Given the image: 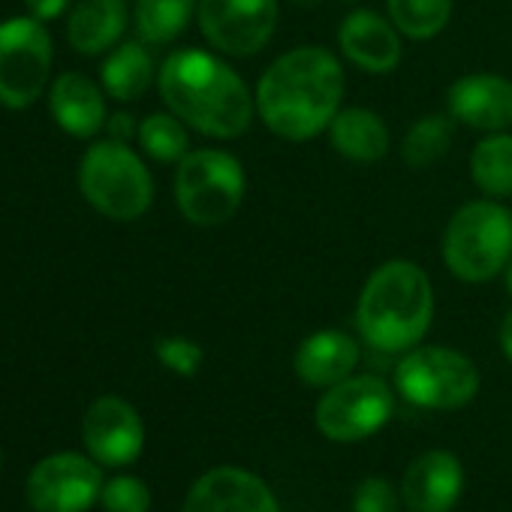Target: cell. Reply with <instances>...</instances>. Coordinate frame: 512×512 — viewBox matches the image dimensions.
I'll return each instance as SVG.
<instances>
[{
  "instance_id": "obj_31",
  "label": "cell",
  "mask_w": 512,
  "mask_h": 512,
  "mask_svg": "<svg viewBox=\"0 0 512 512\" xmlns=\"http://www.w3.org/2000/svg\"><path fill=\"white\" fill-rule=\"evenodd\" d=\"M106 127H109V136H112L115 142H127V139L136 133V127H133V118H130V115H124V112L112 115Z\"/></svg>"
},
{
  "instance_id": "obj_1",
  "label": "cell",
  "mask_w": 512,
  "mask_h": 512,
  "mask_svg": "<svg viewBox=\"0 0 512 512\" xmlns=\"http://www.w3.org/2000/svg\"><path fill=\"white\" fill-rule=\"evenodd\" d=\"M347 82L341 61L323 46H299L269 64L256 85V115L287 139L308 142L329 130L341 112Z\"/></svg>"
},
{
  "instance_id": "obj_22",
  "label": "cell",
  "mask_w": 512,
  "mask_h": 512,
  "mask_svg": "<svg viewBox=\"0 0 512 512\" xmlns=\"http://www.w3.org/2000/svg\"><path fill=\"white\" fill-rule=\"evenodd\" d=\"M470 175L488 199L512 196V133H488L470 154Z\"/></svg>"
},
{
  "instance_id": "obj_14",
  "label": "cell",
  "mask_w": 512,
  "mask_h": 512,
  "mask_svg": "<svg viewBox=\"0 0 512 512\" xmlns=\"http://www.w3.org/2000/svg\"><path fill=\"white\" fill-rule=\"evenodd\" d=\"M446 103L455 124L482 133L512 130V82L497 73H470L455 79Z\"/></svg>"
},
{
  "instance_id": "obj_18",
  "label": "cell",
  "mask_w": 512,
  "mask_h": 512,
  "mask_svg": "<svg viewBox=\"0 0 512 512\" xmlns=\"http://www.w3.org/2000/svg\"><path fill=\"white\" fill-rule=\"evenodd\" d=\"M52 115L61 130L88 139L106 127V100L85 73H64L52 85Z\"/></svg>"
},
{
  "instance_id": "obj_5",
  "label": "cell",
  "mask_w": 512,
  "mask_h": 512,
  "mask_svg": "<svg viewBox=\"0 0 512 512\" xmlns=\"http://www.w3.org/2000/svg\"><path fill=\"white\" fill-rule=\"evenodd\" d=\"M247 178L238 157L220 148L190 151L175 172V202L193 226H223L244 202Z\"/></svg>"
},
{
  "instance_id": "obj_34",
  "label": "cell",
  "mask_w": 512,
  "mask_h": 512,
  "mask_svg": "<svg viewBox=\"0 0 512 512\" xmlns=\"http://www.w3.org/2000/svg\"><path fill=\"white\" fill-rule=\"evenodd\" d=\"M302 7H314V4H320V0H299Z\"/></svg>"
},
{
  "instance_id": "obj_20",
  "label": "cell",
  "mask_w": 512,
  "mask_h": 512,
  "mask_svg": "<svg viewBox=\"0 0 512 512\" xmlns=\"http://www.w3.org/2000/svg\"><path fill=\"white\" fill-rule=\"evenodd\" d=\"M127 28V0H82L67 22L70 46L79 55L112 49Z\"/></svg>"
},
{
  "instance_id": "obj_25",
  "label": "cell",
  "mask_w": 512,
  "mask_h": 512,
  "mask_svg": "<svg viewBox=\"0 0 512 512\" xmlns=\"http://www.w3.org/2000/svg\"><path fill=\"white\" fill-rule=\"evenodd\" d=\"M392 25L410 40L437 37L452 19V0H386Z\"/></svg>"
},
{
  "instance_id": "obj_33",
  "label": "cell",
  "mask_w": 512,
  "mask_h": 512,
  "mask_svg": "<svg viewBox=\"0 0 512 512\" xmlns=\"http://www.w3.org/2000/svg\"><path fill=\"white\" fill-rule=\"evenodd\" d=\"M503 281H506V293L512 296V260H509V266L503 269Z\"/></svg>"
},
{
  "instance_id": "obj_28",
  "label": "cell",
  "mask_w": 512,
  "mask_h": 512,
  "mask_svg": "<svg viewBox=\"0 0 512 512\" xmlns=\"http://www.w3.org/2000/svg\"><path fill=\"white\" fill-rule=\"evenodd\" d=\"M154 353L169 371H175L181 377H193L202 368V347L190 338H178V335L160 338L154 344Z\"/></svg>"
},
{
  "instance_id": "obj_35",
  "label": "cell",
  "mask_w": 512,
  "mask_h": 512,
  "mask_svg": "<svg viewBox=\"0 0 512 512\" xmlns=\"http://www.w3.org/2000/svg\"><path fill=\"white\" fill-rule=\"evenodd\" d=\"M0 461H4V458H0Z\"/></svg>"
},
{
  "instance_id": "obj_12",
  "label": "cell",
  "mask_w": 512,
  "mask_h": 512,
  "mask_svg": "<svg viewBox=\"0 0 512 512\" xmlns=\"http://www.w3.org/2000/svg\"><path fill=\"white\" fill-rule=\"evenodd\" d=\"M82 437L94 461L109 467H124L142 455L145 425L124 398L106 395L88 407L82 422Z\"/></svg>"
},
{
  "instance_id": "obj_11",
  "label": "cell",
  "mask_w": 512,
  "mask_h": 512,
  "mask_svg": "<svg viewBox=\"0 0 512 512\" xmlns=\"http://www.w3.org/2000/svg\"><path fill=\"white\" fill-rule=\"evenodd\" d=\"M103 494V473L76 452L43 458L28 476V503L34 512H85Z\"/></svg>"
},
{
  "instance_id": "obj_6",
  "label": "cell",
  "mask_w": 512,
  "mask_h": 512,
  "mask_svg": "<svg viewBox=\"0 0 512 512\" xmlns=\"http://www.w3.org/2000/svg\"><path fill=\"white\" fill-rule=\"evenodd\" d=\"M82 196L112 220H136L151 208L154 181L127 142H97L79 166Z\"/></svg>"
},
{
  "instance_id": "obj_21",
  "label": "cell",
  "mask_w": 512,
  "mask_h": 512,
  "mask_svg": "<svg viewBox=\"0 0 512 512\" xmlns=\"http://www.w3.org/2000/svg\"><path fill=\"white\" fill-rule=\"evenodd\" d=\"M151 82L154 61L139 43H124L103 61V88L121 103L139 100L151 88Z\"/></svg>"
},
{
  "instance_id": "obj_26",
  "label": "cell",
  "mask_w": 512,
  "mask_h": 512,
  "mask_svg": "<svg viewBox=\"0 0 512 512\" xmlns=\"http://www.w3.org/2000/svg\"><path fill=\"white\" fill-rule=\"evenodd\" d=\"M139 145L148 157L160 163H181L190 154V139L178 115H148L139 124Z\"/></svg>"
},
{
  "instance_id": "obj_15",
  "label": "cell",
  "mask_w": 512,
  "mask_h": 512,
  "mask_svg": "<svg viewBox=\"0 0 512 512\" xmlns=\"http://www.w3.org/2000/svg\"><path fill=\"white\" fill-rule=\"evenodd\" d=\"M338 46L350 64L374 76L392 73L404 55L401 31L392 25V19H383L371 10H353L338 25Z\"/></svg>"
},
{
  "instance_id": "obj_24",
  "label": "cell",
  "mask_w": 512,
  "mask_h": 512,
  "mask_svg": "<svg viewBox=\"0 0 512 512\" xmlns=\"http://www.w3.org/2000/svg\"><path fill=\"white\" fill-rule=\"evenodd\" d=\"M455 139V118L452 115H425L419 118L401 145V157L413 169H428L443 160Z\"/></svg>"
},
{
  "instance_id": "obj_9",
  "label": "cell",
  "mask_w": 512,
  "mask_h": 512,
  "mask_svg": "<svg viewBox=\"0 0 512 512\" xmlns=\"http://www.w3.org/2000/svg\"><path fill=\"white\" fill-rule=\"evenodd\" d=\"M392 407V389L380 377H347L320 398L317 428L338 443L365 440L389 422Z\"/></svg>"
},
{
  "instance_id": "obj_7",
  "label": "cell",
  "mask_w": 512,
  "mask_h": 512,
  "mask_svg": "<svg viewBox=\"0 0 512 512\" xmlns=\"http://www.w3.org/2000/svg\"><path fill=\"white\" fill-rule=\"evenodd\" d=\"M398 392L425 410H458L479 392L476 365L449 347H413L395 368Z\"/></svg>"
},
{
  "instance_id": "obj_19",
  "label": "cell",
  "mask_w": 512,
  "mask_h": 512,
  "mask_svg": "<svg viewBox=\"0 0 512 512\" xmlns=\"http://www.w3.org/2000/svg\"><path fill=\"white\" fill-rule=\"evenodd\" d=\"M329 142L353 163H377L389 154V127L377 112L350 106L341 109L329 124Z\"/></svg>"
},
{
  "instance_id": "obj_16",
  "label": "cell",
  "mask_w": 512,
  "mask_h": 512,
  "mask_svg": "<svg viewBox=\"0 0 512 512\" xmlns=\"http://www.w3.org/2000/svg\"><path fill=\"white\" fill-rule=\"evenodd\" d=\"M461 488V461L443 449L419 455L404 476V500L413 512H449L458 503Z\"/></svg>"
},
{
  "instance_id": "obj_29",
  "label": "cell",
  "mask_w": 512,
  "mask_h": 512,
  "mask_svg": "<svg viewBox=\"0 0 512 512\" xmlns=\"http://www.w3.org/2000/svg\"><path fill=\"white\" fill-rule=\"evenodd\" d=\"M353 509L356 512H398V500H395V491L386 479L371 476L356 488Z\"/></svg>"
},
{
  "instance_id": "obj_8",
  "label": "cell",
  "mask_w": 512,
  "mask_h": 512,
  "mask_svg": "<svg viewBox=\"0 0 512 512\" xmlns=\"http://www.w3.org/2000/svg\"><path fill=\"white\" fill-rule=\"evenodd\" d=\"M52 70V40L40 19L0 22V103L28 109L40 100Z\"/></svg>"
},
{
  "instance_id": "obj_32",
  "label": "cell",
  "mask_w": 512,
  "mask_h": 512,
  "mask_svg": "<svg viewBox=\"0 0 512 512\" xmlns=\"http://www.w3.org/2000/svg\"><path fill=\"white\" fill-rule=\"evenodd\" d=\"M500 350H503V356L512 362V311L503 317V323H500Z\"/></svg>"
},
{
  "instance_id": "obj_3",
  "label": "cell",
  "mask_w": 512,
  "mask_h": 512,
  "mask_svg": "<svg viewBox=\"0 0 512 512\" xmlns=\"http://www.w3.org/2000/svg\"><path fill=\"white\" fill-rule=\"evenodd\" d=\"M434 320L428 275L410 260H389L371 272L356 302V329L380 353L413 350Z\"/></svg>"
},
{
  "instance_id": "obj_2",
  "label": "cell",
  "mask_w": 512,
  "mask_h": 512,
  "mask_svg": "<svg viewBox=\"0 0 512 512\" xmlns=\"http://www.w3.org/2000/svg\"><path fill=\"white\" fill-rule=\"evenodd\" d=\"M160 97L172 115L211 139H238L256 115L244 79L202 49H178L160 67Z\"/></svg>"
},
{
  "instance_id": "obj_23",
  "label": "cell",
  "mask_w": 512,
  "mask_h": 512,
  "mask_svg": "<svg viewBox=\"0 0 512 512\" xmlns=\"http://www.w3.org/2000/svg\"><path fill=\"white\" fill-rule=\"evenodd\" d=\"M196 13V0H136V31L148 46L178 40Z\"/></svg>"
},
{
  "instance_id": "obj_17",
  "label": "cell",
  "mask_w": 512,
  "mask_h": 512,
  "mask_svg": "<svg viewBox=\"0 0 512 512\" xmlns=\"http://www.w3.org/2000/svg\"><path fill=\"white\" fill-rule=\"evenodd\" d=\"M359 365V344L347 332L338 329H323L308 335L293 359V368L302 383L329 389L353 374Z\"/></svg>"
},
{
  "instance_id": "obj_27",
  "label": "cell",
  "mask_w": 512,
  "mask_h": 512,
  "mask_svg": "<svg viewBox=\"0 0 512 512\" xmlns=\"http://www.w3.org/2000/svg\"><path fill=\"white\" fill-rule=\"evenodd\" d=\"M100 503L106 512H148L151 491L136 476H115L112 482L103 485Z\"/></svg>"
},
{
  "instance_id": "obj_4",
  "label": "cell",
  "mask_w": 512,
  "mask_h": 512,
  "mask_svg": "<svg viewBox=\"0 0 512 512\" xmlns=\"http://www.w3.org/2000/svg\"><path fill=\"white\" fill-rule=\"evenodd\" d=\"M512 260V211L497 199L464 202L446 223L443 263L464 284H485Z\"/></svg>"
},
{
  "instance_id": "obj_30",
  "label": "cell",
  "mask_w": 512,
  "mask_h": 512,
  "mask_svg": "<svg viewBox=\"0 0 512 512\" xmlns=\"http://www.w3.org/2000/svg\"><path fill=\"white\" fill-rule=\"evenodd\" d=\"M25 4H28V10H31L34 19L49 22V19H58L73 4V0H25Z\"/></svg>"
},
{
  "instance_id": "obj_10",
  "label": "cell",
  "mask_w": 512,
  "mask_h": 512,
  "mask_svg": "<svg viewBox=\"0 0 512 512\" xmlns=\"http://www.w3.org/2000/svg\"><path fill=\"white\" fill-rule=\"evenodd\" d=\"M278 0H199L196 19L202 37L229 58L263 52L278 25Z\"/></svg>"
},
{
  "instance_id": "obj_13",
  "label": "cell",
  "mask_w": 512,
  "mask_h": 512,
  "mask_svg": "<svg viewBox=\"0 0 512 512\" xmlns=\"http://www.w3.org/2000/svg\"><path fill=\"white\" fill-rule=\"evenodd\" d=\"M184 512H281L272 488L241 467H214L202 473L187 500Z\"/></svg>"
}]
</instances>
